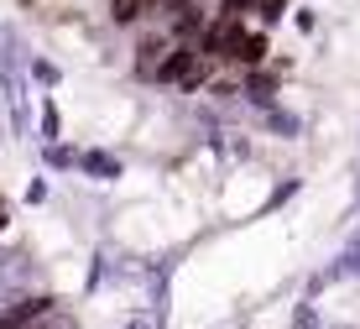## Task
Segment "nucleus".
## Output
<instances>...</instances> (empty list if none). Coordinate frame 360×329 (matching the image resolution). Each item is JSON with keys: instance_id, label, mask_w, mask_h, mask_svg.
<instances>
[{"instance_id": "obj_9", "label": "nucleus", "mask_w": 360, "mask_h": 329, "mask_svg": "<svg viewBox=\"0 0 360 329\" xmlns=\"http://www.w3.org/2000/svg\"><path fill=\"white\" fill-rule=\"evenodd\" d=\"M47 162H53V168H73V162H79V157H73V151H68V147H58V142H47Z\"/></svg>"}, {"instance_id": "obj_8", "label": "nucleus", "mask_w": 360, "mask_h": 329, "mask_svg": "<svg viewBox=\"0 0 360 329\" xmlns=\"http://www.w3.org/2000/svg\"><path fill=\"white\" fill-rule=\"evenodd\" d=\"M58 131H63V116H58V105H42V136H47V142H58Z\"/></svg>"}, {"instance_id": "obj_16", "label": "nucleus", "mask_w": 360, "mask_h": 329, "mask_svg": "<svg viewBox=\"0 0 360 329\" xmlns=\"http://www.w3.org/2000/svg\"><path fill=\"white\" fill-rule=\"evenodd\" d=\"M131 329H152V324H141V319H131Z\"/></svg>"}, {"instance_id": "obj_13", "label": "nucleus", "mask_w": 360, "mask_h": 329, "mask_svg": "<svg viewBox=\"0 0 360 329\" xmlns=\"http://www.w3.org/2000/svg\"><path fill=\"white\" fill-rule=\"evenodd\" d=\"M6 225H11V209H6V199H0V230H6Z\"/></svg>"}, {"instance_id": "obj_12", "label": "nucleus", "mask_w": 360, "mask_h": 329, "mask_svg": "<svg viewBox=\"0 0 360 329\" xmlns=\"http://www.w3.org/2000/svg\"><path fill=\"white\" fill-rule=\"evenodd\" d=\"M292 324H297V329H319V314H314V303H303V309L292 314Z\"/></svg>"}, {"instance_id": "obj_6", "label": "nucleus", "mask_w": 360, "mask_h": 329, "mask_svg": "<svg viewBox=\"0 0 360 329\" xmlns=\"http://www.w3.org/2000/svg\"><path fill=\"white\" fill-rule=\"evenodd\" d=\"M271 94H277V79H271V73H251V79H245V99H251V105L271 110Z\"/></svg>"}, {"instance_id": "obj_1", "label": "nucleus", "mask_w": 360, "mask_h": 329, "mask_svg": "<svg viewBox=\"0 0 360 329\" xmlns=\"http://www.w3.org/2000/svg\"><path fill=\"white\" fill-rule=\"evenodd\" d=\"M47 309H58V298H47V293H32V298H16V303H6L0 309V329H27L37 324Z\"/></svg>"}, {"instance_id": "obj_11", "label": "nucleus", "mask_w": 360, "mask_h": 329, "mask_svg": "<svg viewBox=\"0 0 360 329\" xmlns=\"http://www.w3.org/2000/svg\"><path fill=\"white\" fill-rule=\"evenodd\" d=\"M32 73H37V84H58V79H63L58 63H32Z\"/></svg>"}, {"instance_id": "obj_10", "label": "nucleus", "mask_w": 360, "mask_h": 329, "mask_svg": "<svg viewBox=\"0 0 360 329\" xmlns=\"http://www.w3.org/2000/svg\"><path fill=\"white\" fill-rule=\"evenodd\" d=\"M271 131H277V136H292V131H297V120L288 116V110H271Z\"/></svg>"}, {"instance_id": "obj_4", "label": "nucleus", "mask_w": 360, "mask_h": 329, "mask_svg": "<svg viewBox=\"0 0 360 329\" xmlns=\"http://www.w3.org/2000/svg\"><path fill=\"white\" fill-rule=\"evenodd\" d=\"M110 16L115 27H136L141 16H152V0H110Z\"/></svg>"}, {"instance_id": "obj_2", "label": "nucleus", "mask_w": 360, "mask_h": 329, "mask_svg": "<svg viewBox=\"0 0 360 329\" xmlns=\"http://www.w3.org/2000/svg\"><path fill=\"white\" fill-rule=\"evenodd\" d=\"M266 53H271L266 37H262V32H245V27H235L230 42H225V58H235V63H262Z\"/></svg>"}, {"instance_id": "obj_15", "label": "nucleus", "mask_w": 360, "mask_h": 329, "mask_svg": "<svg viewBox=\"0 0 360 329\" xmlns=\"http://www.w3.org/2000/svg\"><path fill=\"white\" fill-rule=\"evenodd\" d=\"M350 272H355V277H360V256H350Z\"/></svg>"}, {"instance_id": "obj_7", "label": "nucleus", "mask_w": 360, "mask_h": 329, "mask_svg": "<svg viewBox=\"0 0 360 329\" xmlns=\"http://www.w3.org/2000/svg\"><path fill=\"white\" fill-rule=\"evenodd\" d=\"M27 329H79V324H73V314H58V309H47L42 319H37V324H27Z\"/></svg>"}, {"instance_id": "obj_3", "label": "nucleus", "mask_w": 360, "mask_h": 329, "mask_svg": "<svg viewBox=\"0 0 360 329\" xmlns=\"http://www.w3.org/2000/svg\"><path fill=\"white\" fill-rule=\"evenodd\" d=\"M172 37H146L141 47H136V79H157V63L167 58Z\"/></svg>"}, {"instance_id": "obj_14", "label": "nucleus", "mask_w": 360, "mask_h": 329, "mask_svg": "<svg viewBox=\"0 0 360 329\" xmlns=\"http://www.w3.org/2000/svg\"><path fill=\"white\" fill-rule=\"evenodd\" d=\"M11 272V256H6V251H0V277H6Z\"/></svg>"}, {"instance_id": "obj_17", "label": "nucleus", "mask_w": 360, "mask_h": 329, "mask_svg": "<svg viewBox=\"0 0 360 329\" xmlns=\"http://www.w3.org/2000/svg\"><path fill=\"white\" fill-rule=\"evenodd\" d=\"M27 6H37V0H27Z\"/></svg>"}, {"instance_id": "obj_5", "label": "nucleus", "mask_w": 360, "mask_h": 329, "mask_svg": "<svg viewBox=\"0 0 360 329\" xmlns=\"http://www.w3.org/2000/svg\"><path fill=\"white\" fill-rule=\"evenodd\" d=\"M79 168L89 173V178H120V162L110 157V151H84V157H79Z\"/></svg>"}]
</instances>
